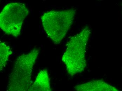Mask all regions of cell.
<instances>
[{"label": "cell", "mask_w": 122, "mask_h": 91, "mask_svg": "<svg viewBox=\"0 0 122 91\" xmlns=\"http://www.w3.org/2000/svg\"><path fill=\"white\" fill-rule=\"evenodd\" d=\"M91 33L87 26L80 32L72 37L67 44V47L62 57L68 74L71 77L84 71L86 66L87 44Z\"/></svg>", "instance_id": "cell-1"}, {"label": "cell", "mask_w": 122, "mask_h": 91, "mask_svg": "<svg viewBox=\"0 0 122 91\" xmlns=\"http://www.w3.org/2000/svg\"><path fill=\"white\" fill-rule=\"evenodd\" d=\"M40 53L35 48L19 56L14 63L7 85V91H28L33 69Z\"/></svg>", "instance_id": "cell-2"}, {"label": "cell", "mask_w": 122, "mask_h": 91, "mask_svg": "<svg viewBox=\"0 0 122 91\" xmlns=\"http://www.w3.org/2000/svg\"><path fill=\"white\" fill-rule=\"evenodd\" d=\"M76 11L74 9L52 10L44 13L41 20L44 29L55 44H59L73 23Z\"/></svg>", "instance_id": "cell-3"}, {"label": "cell", "mask_w": 122, "mask_h": 91, "mask_svg": "<svg viewBox=\"0 0 122 91\" xmlns=\"http://www.w3.org/2000/svg\"><path fill=\"white\" fill-rule=\"evenodd\" d=\"M29 11L24 4H7L0 14V27L5 33L18 37L20 34L24 21Z\"/></svg>", "instance_id": "cell-4"}, {"label": "cell", "mask_w": 122, "mask_h": 91, "mask_svg": "<svg viewBox=\"0 0 122 91\" xmlns=\"http://www.w3.org/2000/svg\"><path fill=\"white\" fill-rule=\"evenodd\" d=\"M76 91H120L102 80H96L76 85Z\"/></svg>", "instance_id": "cell-5"}, {"label": "cell", "mask_w": 122, "mask_h": 91, "mask_svg": "<svg viewBox=\"0 0 122 91\" xmlns=\"http://www.w3.org/2000/svg\"><path fill=\"white\" fill-rule=\"evenodd\" d=\"M28 91H52L49 73L46 69H43L39 72L35 82L30 86Z\"/></svg>", "instance_id": "cell-6"}, {"label": "cell", "mask_w": 122, "mask_h": 91, "mask_svg": "<svg viewBox=\"0 0 122 91\" xmlns=\"http://www.w3.org/2000/svg\"><path fill=\"white\" fill-rule=\"evenodd\" d=\"M12 52L10 47L4 43H0V69L2 71L6 65Z\"/></svg>", "instance_id": "cell-7"}]
</instances>
